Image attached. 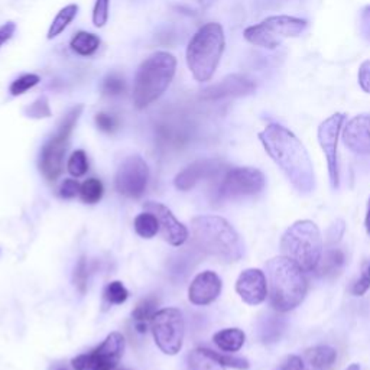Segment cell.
Returning <instances> with one entry per match:
<instances>
[{
    "instance_id": "29",
    "label": "cell",
    "mask_w": 370,
    "mask_h": 370,
    "mask_svg": "<svg viewBox=\"0 0 370 370\" xmlns=\"http://www.w3.org/2000/svg\"><path fill=\"white\" fill-rule=\"evenodd\" d=\"M104 193L103 182L97 178H88L80 185V198L86 204H96L101 200Z\"/></svg>"
},
{
    "instance_id": "14",
    "label": "cell",
    "mask_w": 370,
    "mask_h": 370,
    "mask_svg": "<svg viewBox=\"0 0 370 370\" xmlns=\"http://www.w3.org/2000/svg\"><path fill=\"white\" fill-rule=\"evenodd\" d=\"M145 210L149 211V213L155 214V217L160 221V233L162 236V239L169 243L171 246L180 247L185 242L188 241V229L184 226L181 221L177 220V217L173 214L166 206L156 203V201H148L145 203Z\"/></svg>"
},
{
    "instance_id": "5",
    "label": "cell",
    "mask_w": 370,
    "mask_h": 370,
    "mask_svg": "<svg viewBox=\"0 0 370 370\" xmlns=\"http://www.w3.org/2000/svg\"><path fill=\"white\" fill-rule=\"evenodd\" d=\"M226 38L223 26L217 22L206 23L198 29L187 47V65L194 80L207 83L213 78L223 57Z\"/></svg>"
},
{
    "instance_id": "40",
    "label": "cell",
    "mask_w": 370,
    "mask_h": 370,
    "mask_svg": "<svg viewBox=\"0 0 370 370\" xmlns=\"http://www.w3.org/2000/svg\"><path fill=\"white\" fill-rule=\"evenodd\" d=\"M96 125L101 132H104V134H113L117 129V121L109 113H97Z\"/></svg>"
},
{
    "instance_id": "19",
    "label": "cell",
    "mask_w": 370,
    "mask_h": 370,
    "mask_svg": "<svg viewBox=\"0 0 370 370\" xmlns=\"http://www.w3.org/2000/svg\"><path fill=\"white\" fill-rule=\"evenodd\" d=\"M221 288L223 284L220 276L213 271H204L193 280L188 288V299L198 307L210 306L221 294Z\"/></svg>"
},
{
    "instance_id": "39",
    "label": "cell",
    "mask_w": 370,
    "mask_h": 370,
    "mask_svg": "<svg viewBox=\"0 0 370 370\" xmlns=\"http://www.w3.org/2000/svg\"><path fill=\"white\" fill-rule=\"evenodd\" d=\"M80 182L77 180H64L60 187V197L65 198V200H71V198L80 194Z\"/></svg>"
},
{
    "instance_id": "51",
    "label": "cell",
    "mask_w": 370,
    "mask_h": 370,
    "mask_svg": "<svg viewBox=\"0 0 370 370\" xmlns=\"http://www.w3.org/2000/svg\"><path fill=\"white\" fill-rule=\"evenodd\" d=\"M57 370H67V369H65V367H58Z\"/></svg>"
},
{
    "instance_id": "3",
    "label": "cell",
    "mask_w": 370,
    "mask_h": 370,
    "mask_svg": "<svg viewBox=\"0 0 370 370\" xmlns=\"http://www.w3.org/2000/svg\"><path fill=\"white\" fill-rule=\"evenodd\" d=\"M265 269L271 307L284 314L301 306L308 291L306 272L284 255L268 260Z\"/></svg>"
},
{
    "instance_id": "49",
    "label": "cell",
    "mask_w": 370,
    "mask_h": 370,
    "mask_svg": "<svg viewBox=\"0 0 370 370\" xmlns=\"http://www.w3.org/2000/svg\"><path fill=\"white\" fill-rule=\"evenodd\" d=\"M346 370H360V366H359L358 363H353V365H350Z\"/></svg>"
},
{
    "instance_id": "27",
    "label": "cell",
    "mask_w": 370,
    "mask_h": 370,
    "mask_svg": "<svg viewBox=\"0 0 370 370\" xmlns=\"http://www.w3.org/2000/svg\"><path fill=\"white\" fill-rule=\"evenodd\" d=\"M134 226L138 236L143 237V239H152V237L160 233V221H158L155 214L149 213V211L140 213L135 219Z\"/></svg>"
},
{
    "instance_id": "33",
    "label": "cell",
    "mask_w": 370,
    "mask_h": 370,
    "mask_svg": "<svg viewBox=\"0 0 370 370\" xmlns=\"http://www.w3.org/2000/svg\"><path fill=\"white\" fill-rule=\"evenodd\" d=\"M129 298V291L121 281L110 282L104 289V299L114 306H121Z\"/></svg>"
},
{
    "instance_id": "32",
    "label": "cell",
    "mask_w": 370,
    "mask_h": 370,
    "mask_svg": "<svg viewBox=\"0 0 370 370\" xmlns=\"http://www.w3.org/2000/svg\"><path fill=\"white\" fill-rule=\"evenodd\" d=\"M67 169H69V173L75 178L86 175V173L88 171V161H87V155L83 149H77L71 153L70 160L67 162Z\"/></svg>"
},
{
    "instance_id": "41",
    "label": "cell",
    "mask_w": 370,
    "mask_h": 370,
    "mask_svg": "<svg viewBox=\"0 0 370 370\" xmlns=\"http://www.w3.org/2000/svg\"><path fill=\"white\" fill-rule=\"evenodd\" d=\"M275 370H304V360L301 356L291 354L286 356Z\"/></svg>"
},
{
    "instance_id": "31",
    "label": "cell",
    "mask_w": 370,
    "mask_h": 370,
    "mask_svg": "<svg viewBox=\"0 0 370 370\" xmlns=\"http://www.w3.org/2000/svg\"><path fill=\"white\" fill-rule=\"evenodd\" d=\"M204 350L214 360H217L223 367H232V369H236V370H247L250 367V363H249L247 359L236 358V356L226 354V353H216V352L206 349V347H204Z\"/></svg>"
},
{
    "instance_id": "4",
    "label": "cell",
    "mask_w": 370,
    "mask_h": 370,
    "mask_svg": "<svg viewBox=\"0 0 370 370\" xmlns=\"http://www.w3.org/2000/svg\"><path fill=\"white\" fill-rule=\"evenodd\" d=\"M177 58L166 51H156L145 60L136 71L134 83V104L138 110L147 109L160 99L173 83Z\"/></svg>"
},
{
    "instance_id": "21",
    "label": "cell",
    "mask_w": 370,
    "mask_h": 370,
    "mask_svg": "<svg viewBox=\"0 0 370 370\" xmlns=\"http://www.w3.org/2000/svg\"><path fill=\"white\" fill-rule=\"evenodd\" d=\"M304 370H328L337 360L336 349L330 346H314L302 353Z\"/></svg>"
},
{
    "instance_id": "26",
    "label": "cell",
    "mask_w": 370,
    "mask_h": 370,
    "mask_svg": "<svg viewBox=\"0 0 370 370\" xmlns=\"http://www.w3.org/2000/svg\"><path fill=\"white\" fill-rule=\"evenodd\" d=\"M77 13H78V6L75 3H70L65 8H62L57 13V16L54 18V21H52L49 29H48V34H47V38L48 39H54L58 35H61L65 29L69 28V25L74 21V18L77 16Z\"/></svg>"
},
{
    "instance_id": "25",
    "label": "cell",
    "mask_w": 370,
    "mask_h": 370,
    "mask_svg": "<svg viewBox=\"0 0 370 370\" xmlns=\"http://www.w3.org/2000/svg\"><path fill=\"white\" fill-rule=\"evenodd\" d=\"M156 310H158V299L155 297L143 298L135 307L134 312H132V317H134L139 333L147 332L148 324H151L153 315L156 314Z\"/></svg>"
},
{
    "instance_id": "45",
    "label": "cell",
    "mask_w": 370,
    "mask_h": 370,
    "mask_svg": "<svg viewBox=\"0 0 370 370\" xmlns=\"http://www.w3.org/2000/svg\"><path fill=\"white\" fill-rule=\"evenodd\" d=\"M15 32H16V25L13 22H8L0 26V47L6 44L9 39L15 35Z\"/></svg>"
},
{
    "instance_id": "35",
    "label": "cell",
    "mask_w": 370,
    "mask_h": 370,
    "mask_svg": "<svg viewBox=\"0 0 370 370\" xmlns=\"http://www.w3.org/2000/svg\"><path fill=\"white\" fill-rule=\"evenodd\" d=\"M125 87H126V84H125L123 77L113 73V74H109L103 80L101 91H103L104 96L114 97V96H121L122 92L125 91Z\"/></svg>"
},
{
    "instance_id": "16",
    "label": "cell",
    "mask_w": 370,
    "mask_h": 370,
    "mask_svg": "<svg viewBox=\"0 0 370 370\" xmlns=\"http://www.w3.org/2000/svg\"><path fill=\"white\" fill-rule=\"evenodd\" d=\"M236 293L247 306H259L268 298L267 275L258 268L243 271L236 281Z\"/></svg>"
},
{
    "instance_id": "23",
    "label": "cell",
    "mask_w": 370,
    "mask_h": 370,
    "mask_svg": "<svg viewBox=\"0 0 370 370\" xmlns=\"http://www.w3.org/2000/svg\"><path fill=\"white\" fill-rule=\"evenodd\" d=\"M213 341L221 352L236 353L243 347L246 334L241 328H224L213 336Z\"/></svg>"
},
{
    "instance_id": "12",
    "label": "cell",
    "mask_w": 370,
    "mask_h": 370,
    "mask_svg": "<svg viewBox=\"0 0 370 370\" xmlns=\"http://www.w3.org/2000/svg\"><path fill=\"white\" fill-rule=\"evenodd\" d=\"M149 166L139 155H130L119 165L114 185L119 194L127 198H139L148 187Z\"/></svg>"
},
{
    "instance_id": "10",
    "label": "cell",
    "mask_w": 370,
    "mask_h": 370,
    "mask_svg": "<svg viewBox=\"0 0 370 370\" xmlns=\"http://www.w3.org/2000/svg\"><path fill=\"white\" fill-rule=\"evenodd\" d=\"M151 330L156 346L165 354L175 356L182 349L185 321L178 308H162L156 311L151 321Z\"/></svg>"
},
{
    "instance_id": "2",
    "label": "cell",
    "mask_w": 370,
    "mask_h": 370,
    "mask_svg": "<svg viewBox=\"0 0 370 370\" xmlns=\"http://www.w3.org/2000/svg\"><path fill=\"white\" fill-rule=\"evenodd\" d=\"M194 246L221 262H237L245 256L246 246L232 224L219 216H198L191 220Z\"/></svg>"
},
{
    "instance_id": "36",
    "label": "cell",
    "mask_w": 370,
    "mask_h": 370,
    "mask_svg": "<svg viewBox=\"0 0 370 370\" xmlns=\"http://www.w3.org/2000/svg\"><path fill=\"white\" fill-rule=\"evenodd\" d=\"M73 281H74L75 288L78 289V293L86 294L87 281H88V269H87L86 256H82L80 259H78L74 273H73Z\"/></svg>"
},
{
    "instance_id": "6",
    "label": "cell",
    "mask_w": 370,
    "mask_h": 370,
    "mask_svg": "<svg viewBox=\"0 0 370 370\" xmlns=\"http://www.w3.org/2000/svg\"><path fill=\"white\" fill-rule=\"evenodd\" d=\"M323 237L311 220H298L281 237V252L304 272H314L323 254Z\"/></svg>"
},
{
    "instance_id": "20",
    "label": "cell",
    "mask_w": 370,
    "mask_h": 370,
    "mask_svg": "<svg viewBox=\"0 0 370 370\" xmlns=\"http://www.w3.org/2000/svg\"><path fill=\"white\" fill-rule=\"evenodd\" d=\"M346 252L336 245L323 250L319 265L314 269V273L319 278H334L346 267Z\"/></svg>"
},
{
    "instance_id": "13",
    "label": "cell",
    "mask_w": 370,
    "mask_h": 370,
    "mask_svg": "<svg viewBox=\"0 0 370 370\" xmlns=\"http://www.w3.org/2000/svg\"><path fill=\"white\" fill-rule=\"evenodd\" d=\"M125 345L123 334L110 333L97 349L87 353L86 370H113L122 359Z\"/></svg>"
},
{
    "instance_id": "46",
    "label": "cell",
    "mask_w": 370,
    "mask_h": 370,
    "mask_svg": "<svg viewBox=\"0 0 370 370\" xmlns=\"http://www.w3.org/2000/svg\"><path fill=\"white\" fill-rule=\"evenodd\" d=\"M71 365H73L74 370H86V367H87V353L77 356V358H74L71 360Z\"/></svg>"
},
{
    "instance_id": "8",
    "label": "cell",
    "mask_w": 370,
    "mask_h": 370,
    "mask_svg": "<svg viewBox=\"0 0 370 370\" xmlns=\"http://www.w3.org/2000/svg\"><path fill=\"white\" fill-rule=\"evenodd\" d=\"M308 22L306 19L276 15L263 19L260 23L249 26L245 29L243 36L249 44L265 49H275L285 39L297 38L307 29Z\"/></svg>"
},
{
    "instance_id": "11",
    "label": "cell",
    "mask_w": 370,
    "mask_h": 370,
    "mask_svg": "<svg viewBox=\"0 0 370 370\" xmlns=\"http://www.w3.org/2000/svg\"><path fill=\"white\" fill-rule=\"evenodd\" d=\"M346 123L345 113H334L319 126V143L325 155L330 185L336 191L340 187V165H338V139L341 136L343 126Z\"/></svg>"
},
{
    "instance_id": "24",
    "label": "cell",
    "mask_w": 370,
    "mask_h": 370,
    "mask_svg": "<svg viewBox=\"0 0 370 370\" xmlns=\"http://www.w3.org/2000/svg\"><path fill=\"white\" fill-rule=\"evenodd\" d=\"M70 47L77 56L91 57L100 48V38L96 34L80 31L73 36Z\"/></svg>"
},
{
    "instance_id": "22",
    "label": "cell",
    "mask_w": 370,
    "mask_h": 370,
    "mask_svg": "<svg viewBox=\"0 0 370 370\" xmlns=\"http://www.w3.org/2000/svg\"><path fill=\"white\" fill-rule=\"evenodd\" d=\"M278 314H267L263 319L259 320L258 324V332H259V338L265 345H273L281 340L282 334L285 333L286 328V320L284 317Z\"/></svg>"
},
{
    "instance_id": "38",
    "label": "cell",
    "mask_w": 370,
    "mask_h": 370,
    "mask_svg": "<svg viewBox=\"0 0 370 370\" xmlns=\"http://www.w3.org/2000/svg\"><path fill=\"white\" fill-rule=\"evenodd\" d=\"M370 289V259L362 265V273L352 286V293L356 297H363Z\"/></svg>"
},
{
    "instance_id": "15",
    "label": "cell",
    "mask_w": 370,
    "mask_h": 370,
    "mask_svg": "<svg viewBox=\"0 0 370 370\" xmlns=\"http://www.w3.org/2000/svg\"><path fill=\"white\" fill-rule=\"evenodd\" d=\"M256 90V84L242 74H232L224 77L216 84H211L201 91L200 97L207 101H217L223 99L245 97L252 95Z\"/></svg>"
},
{
    "instance_id": "47",
    "label": "cell",
    "mask_w": 370,
    "mask_h": 370,
    "mask_svg": "<svg viewBox=\"0 0 370 370\" xmlns=\"http://www.w3.org/2000/svg\"><path fill=\"white\" fill-rule=\"evenodd\" d=\"M365 227H366V233L370 236V198H369V201H367L366 219H365Z\"/></svg>"
},
{
    "instance_id": "42",
    "label": "cell",
    "mask_w": 370,
    "mask_h": 370,
    "mask_svg": "<svg viewBox=\"0 0 370 370\" xmlns=\"http://www.w3.org/2000/svg\"><path fill=\"white\" fill-rule=\"evenodd\" d=\"M359 31L362 38H365L366 41H370V5L365 6L360 12Z\"/></svg>"
},
{
    "instance_id": "28",
    "label": "cell",
    "mask_w": 370,
    "mask_h": 370,
    "mask_svg": "<svg viewBox=\"0 0 370 370\" xmlns=\"http://www.w3.org/2000/svg\"><path fill=\"white\" fill-rule=\"evenodd\" d=\"M190 370H224V367L206 353L204 347L195 349L188 354Z\"/></svg>"
},
{
    "instance_id": "43",
    "label": "cell",
    "mask_w": 370,
    "mask_h": 370,
    "mask_svg": "<svg viewBox=\"0 0 370 370\" xmlns=\"http://www.w3.org/2000/svg\"><path fill=\"white\" fill-rule=\"evenodd\" d=\"M343 233H345V221L343 220H337L332 227H330L328 233H327V241H328V245L333 246V245H337L341 239Z\"/></svg>"
},
{
    "instance_id": "44",
    "label": "cell",
    "mask_w": 370,
    "mask_h": 370,
    "mask_svg": "<svg viewBox=\"0 0 370 370\" xmlns=\"http://www.w3.org/2000/svg\"><path fill=\"white\" fill-rule=\"evenodd\" d=\"M358 78H359V86H360V88L365 92H369V95H370V60L365 61L360 65Z\"/></svg>"
},
{
    "instance_id": "34",
    "label": "cell",
    "mask_w": 370,
    "mask_h": 370,
    "mask_svg": "<svg viewBox=\"0 0 370 370\" xmlns=\"http://www.w3.org/2000/svg\"><path fill=\"white\" fill-rule=\"evenodd\" d=\"M51 114L52 112L49 108V101L45 96L38 97L32 104H29L28 108L25 109V116L29 119H36V121H39V119H48L51 117Z\"/></svg>"
},
{
    "instance_id": "1",
    "label": "cell",
    "mask_w": 370,
    "mask_h": 370,
    "mask_svg": "<svg viewBox=\"0 0 370 370\" xmlns=\"http://www.w3.org/2000/svg\"><path fill=\"white\" fill-rule=\"evenodd\" d=\"M259 140L298 193L311 194L315 190L312 161L306 147L293 132L282 125L271 123L260 132Z\"/></svg>"
},
{
    "instance_id": "17",
    "label": "cell",
    "mask_w": 370,
    "mask_h": 370,
    "mask_svg": "<svg viewBox=\"0 0 370 370\" xmlns=\"http://www.w3.org/2000/svg\"><path fill=\"white\" fill-rule=\"evenodd\" d=\"M226 169L227 168L219 160L195 161L181 171L175 177L174 184L180 191H190L200 181L220 177Z\"/></svg>"
},
{
    "instance_id": "48",
    "label": "cell",
    "mask_w": 370,
    "mask_h": 370,
    "mask_svg": "<svg viewBox=\"0 0 370 370\" xmlns=\"http://www.w3.org/2000/svg\"><path fill=\"white\" fill-rule=\"evenodd\" d=\"M263 2H265L267 6H269V3H280V2H284V0H263Z\"/></svg>"
},
{
    "instance_id": "30",
    "label": "cell",
    "mask_w": 370,
    "mask_h": 370,
    "mask_svg": "<svg viewBox=\"0 0 370 370\" xmlns=\"http://www.w3.org/2000/svg\"><path fill=\"white\" fill-rule=\"evenodd\" d=\"M39 83H41V77H39L38 74H32V73L23 74L18 77L16 80L12 82V84L9 86V92L13 97H18V96L25 95L26 91L34 88Z\"/></svg>"
},
{
    "instance_id": "7",
    "label": "cell",
    "mask_w": 370,
    "mask_h": 370,
    "mask_svg": "<svg viewBox=\"0 0 370 370\" xmlns=\"http://www.w3.org/2000/svg\"><path fill=\"white\" fill-rule=\"evenodd\" d=\"M84 106L77 104L65 114L57 127L56 135L52 136L41 149L39 155V171L45 180L56 181L60 178L64 169V156L69 148L70 136L83 113Z\"/></svg>"
},
{
    "instance_id": "9",
    "label": "cell",
    "mask_w": 370,
    "mask_h": 370,
    "mask_svg": "<svg viewBox=\"0 0 370 370\" xmlns=\"http://www.w3.org/2000/svg\"><path fill=\"white\" fill-rule=\"evenodd\" d=\"M265 185V175L256 168H227L220 175L216 187V197L219 200H236V198L252 197L262 193Z\"/></svg>"
},
{
    "instance_id": "37",
    "label": "cell",
    "mask_w": 370,
    "mask_h": 370,
    "mask_svg": "<svg viewBox=\"0 0 370 370\" xmlns=\"http://www.w3.org/2000/svg\"><path fill=\"white\" fill-rule=\"evenodd\" d=\"M110 15V0H96L95 8H92V25L96 28H103L108 23Z\"/></svg>"
},
{
    "instance_id": "18",
    "label": "cell",
    "mask_w": 370,
    "mask_h": 370,
    "mask_svg": "<svg viewBox=\"0 0 370 370\" xmlns=\"http://www.w3.org/2000/svg\"><path fill=\"white\" fill-rule=\"evenodd\" d=\"M346 147L358 155H370V114L354 116L341 130Z\"/></svg>"
},
{
    "instance_id": "50",
    "label": "cell",
    "mask_w": 370,
    "mask_h": 370,
    "mask_svg": "<svg viewBox=\"0 0 370 370\" xmlns=\"http://www.w3.org/2000/svg\"><path fill=\"white\" fill-rule=\"evenodd\" d=\"M213 2H216V0H200V3H201L203 6H208V5H211Z\"/></svg>"
}]
</instances>
